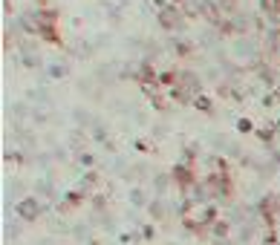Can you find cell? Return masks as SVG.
Masks as SVG:
<instances>
[{
    "label": "cell",
    "instance_id": "cell-1",
    "mask_svg": "<svg viewBox=\"0 0 280 245\" xmlns=\"http://www.w3.org/2000/svg\"><path fill=\"white\" fill-rule=\"evenodd\" d=\"M18 213H20L23 219H35V217H38V205H35V199H23V202L18 205Z\"/></svg>",
    "mask_w": 280,
    "mask_h": 245
},
{
    "label": "cell",
    "instance_id": "cell-2",
    "mask_svg": "<svg viewBox=\"0 0 280 245\" xmlns=\"http://www.w3.org/2000/svg\"><path fill=\"white\" fill-rule=\"evenodd\" d=\"M263 3H266V9H271V12L280 9V0H263Z\"/></svg>",
    "mask_w": 280,
    "mask_h": 245
}]
</instances>
